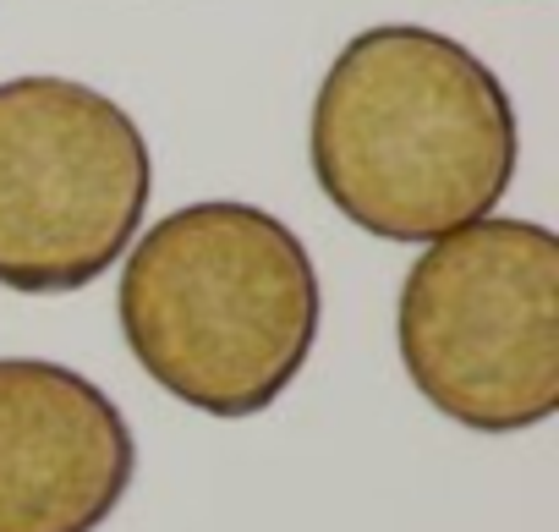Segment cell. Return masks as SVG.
Wrapping results in <instances>:
<instances>
[{
  "label": "cell",
  "instance_id": "5b68a950",
  "mask_svg": "<svg viewBox=\"0 0 559 532\" xmlns=\"http://www.w3.org/2000/svg\"><path fill=\"white\" fill-rule=\"evenodd\" d=\"M132 472L138 439L88 374L0 357V532H99Z\"/></svg>",
  "mask_w": 559,
  "mask_h": 532
},
{
  "label": "cell",
  "instance_id": "7a4b0ae2",
  "mask_svg": "<svg viewBox=\"0 0 559 532\" xmlns=\"http://www.w3.org/2000/svg\"><path fill=\"white\" fill-rule=\"evenodd\" d=\"M116 324L165 395L236 423L302 379L324 292L302 236L280 214L209 198L170 209L127 247Z\"/></svg>",
  "mask_w": 559,
  "mask_h": 532
},
{
  "label": "cell",
  "instance_id": "6da1fadb",
  "mask_svg": "<svg viewBox=\"0 0 559 532\" xmlns=\"http://www.w3.org/2000/svg\"><path fill=\"white\" fill-rule=\"evenodd\" d=\"M308 159L357 230L428 247L499 209L521 165V121L493 67L461 39L379 23L330 61Z\"/></svg>",
  "mask_w": 559,
  "mask_h": 532
},
{
  "label": "cell",
  "instance_id": "3957f363",
  "mask_svg": "<svg viewBox=\"0 0 559 532\" xmlns=\"http://www.w3.org/2000/svg\"><path fill=\"white\" fill-rule=\"evenodd\" d=\"M395 346L417 395L466 434H526L559 412V236L488 214L423 247Z\"/></svg>",
  "mask_w": 559,
  "mask_h": 532
},
{
  "label": "cell",
  "instance_id": "277c9868",
  "mask_svg": "<svg viewBox=\"0 0 559 532\" xmlns=\"http://www.w3.org/2000/svg\"><path fill=\"white\" fill-rule=\"evenodd\" d=\"M148 198V138L110 94L78 78L0 83V286H94L138 241Z\"/></svg>",
  "mask_w": 559,
  "mask_h": 532
}]
</instances>
